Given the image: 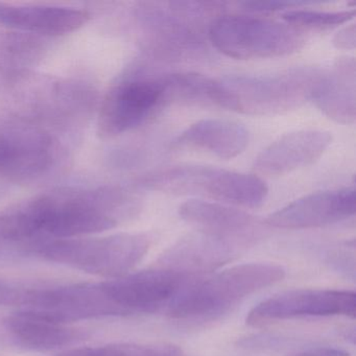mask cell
<instances>
[{
    "label": "cell",
    "instance_id": "24",
    "mask_svg": "<svg viewBox=\"0 0 356 356\" xmlns=\"http://www.w3.org/2000/svg\"><path fill=\"white\" fill-rule=\"evenodd\" d=\"M308 3H298V1H245L241 3V7L247 12L252 13H270V12L283 11V10L297 9Z\"/></svg>",
    "mask_w": 356,
    "mask_h": 356
},
{
    "label": "cell",
    "instance_id": "13",
    "mask_svg": "<svg viewBox=\"0 0 356 356\" xmlns=\"http://www.w3.org/2000/svg\"><path fill=\"white\" fill-rule=\"evenodd\" d=\"M55 156L53 139L36 130L0 131V176L28 181L42 176Z\"/></svg>",
    "mask_w": 356,
    "mask_h": 356
},
{
    "label": "cell",
    "instance_id": "7",
    "mask_svg": "<svg viewBox=\"0 0 356 356\" xmlns=\"http://www.w3.org/2000/svg\"><path fill=\"white\" fill-rule=\"evenodd\" d=\"M208 41L236 60L285 57L301 51L306 43L304 32L285 22L239 14H222L212 20Z\"/></svg>",
    "mask_w": 356,
    "mask_h": 356
},
{
    "label": "cell",
    "instance_id": "12",
    "mask_svg": "<svg viewBox=\"0 0 356 356\" xmlns=\"http://www.w3.org/2000/svg\"><path fill=\"white\" fill-rule=\"evenodd\" d=\"M353 187L318 191L296 200L266 218L274 228L310 229L337 224L355 214Z\"/></svg>",
    "mask_w": 356,
    "mask_h": 356
},
{
    "label": "cell",
    "instance_id": "5",
    "mask_svg": "<svg viewBox=\"0 0 356 356\" xmlns=\"http://www.w3.org/2000/svg\"><path fill=\"white\" fill-rule=\"evenodd\" d=\"M138 183L149 191L209 197L243 208L260 207L268 195V185L258 175L201 164L166 166L149 172Z\"/></svg>",
    "mask_w": 356,
    "mask_h": 356
},
{
    "label": "cell",
    "instance_id": "9",
    "mask_svg": "<svg viewBox=\"0 0 356 356\" xmlns=\"http://www.w3.org/2000/svg\"><path fill=\"white\" fill-rule=\"evenodd\" d=\"M19 312L58 324L120 316L102 283L26 289Z\"/></svg>",
    "mask_w": 356,
    "mask_h": 356
},
{
    "label": "cell",
    "instance_id": "4",
    "mask_svg": "<svg viewBox=\"0 0 356 356\" xmlns=\"http://www.w3.org/2000/svg\"><path fill=\"white\" fill-rule=\"evenodd\" d=\"M325 70L299 67L266 76L216 79L218 107L248 115L284 113L312 102Z\"/></svg>",
    "mask_w": 356,
    "mask_h": 356
},
{
    "label": "cell",
    "instance_id": "19",
    "mask_svg": "<svg viewBox=\"0 0 356 356\" xmlns=\"http://www.w3.org/2000/svg\"><path fill=\"white\" fill-rule=\"evenodd\" d=\"M312 102L330 120L351 124L356 118V64L352 57L337 58L316 88Z\"/></svg>",
    "mask_w": 356,
    "mask_h": 356
},
{
    "label": "cell",
    "instance_id": "21",
    "mask_svg": "<svg viewBox=\"0 0 356 356\" xmlns=\"http://www.w3.org/2000/svg\"><path fill=\"white\" fill-rule=\"evenodd\" d=\"M44 51L42 37L16 31L0 32V70L8 76L22 74L42 59Z\"/></svg>",
    "mask_w": 356,
    "mask_h": 356
},
{
    "label": "cell",
    "instance_id": "3",
    "mask_svg": "<svg viewBox=\"0 0 356 356\" xmlns=\"http://www.w3.org/2000/svg\"><path fill=\"white\" fill-rule=\"evenodd\" d=\"M284 277V268L270 262L239 264L206 278L193 277L170 302L168 314L174 320L214 318Z\"/></svg>",
    "mask_w": 356,
    "mask_h": 356
},
{
    "label": "cell",
    "instance_id": "23",
    "mask_svg": "<svg viewBox=\"0 0 356 356\" xmlns=\"http://www.w3.org/2000/svg\"><path fill=\"white\" fill-rule=\"evenodd\" d=\"M354 17L355 10L331 12L297 8L282 14V19L285 24L299 29L302 32L305 30H330L351 22Z\"/></svg>",
    "mask_w": 356,
    "mask_h": 356
},
{
    "label": "cell",
    "instance_id": "15",
    "mask_svg": "<svg viewBox=\"0 0 356 356\" xmlns=\"http://www.w3.org/2000/svg\"><path fill=\"white\" fill-rule=\"evenodd\" d=\"M179 216L197 231L214 235L235 245H245L259 234L255 216L222 204L191 199L181 204Z\"/></svg>",
    "mask_w": 356,
    "mask_h": 356
},
{
    "label": "cell",
    "instance_id": "6",
    "mask_svg": "<svg viewBox=\"0 0 356 356\" xmlns=\"http://www.w3.org/2000/svg\"><path fill=\"white\" fill-rule=\"evenodd\" d=\"M154 241L149 233L56 239L43 243L35 255L87 274L114 279L129 274L149 253Z\"/></svg>",
    "mask_w": 356,
    "mask_h": 356
},
{
    "label": "cell",
    "instance_id": "27",
    "mask_svg": "<svg viewBox=\"0 0 356 356\" xmlns=\"http://www.w3.org/2000/svg\"><path fill=\"white\" fill-rule=\"evenodd\" d=\"M291 356H350L349 352L339 348L318 347L306 350Z\"/></svg>",
    "mask_w": 356,
    "mask_h": 356
},
{
    "label": "cell",
    "instance_id": "2",
    "mask_svg": "<svg viewBox=\"0 0 356 356\" xmlns=\"http://www.w3.org/2000/svg\"><path fill=\"white\" fill-rule=\"evenodd\" d=\"M224 8L218 1L139 3L135 16L145 51L161 61L203 58L208 29Z\"/></svg>",
    "mask_w": 356,
    "mask_h": 356
},
{
    "label": "cell",
    "instance_id": "14",
    "mask_svg": "<svg viewBox=\"0 0 356 356\" xmlns=\"http://www.w3.org/2000/svg\"><path fill=\"white\" fill-rule=\"evenodd\" d=\"M332 143L327 131L300 130L283 135L266 147L254 161L255 172L277 177L305 168L320 159Z\"/></svg>",
    "mask_w": 356,
    "mask_h": 356
},
{
    "label": "cell",
    "instance_id": "1",
    "mask_svg": "<svg viewBox=\"0 0 356 356\" xmlns=\"http://www.w3.org/2000/svg\"><path fill=\"white\" fill-rule=\"evenodd\" d=\"M136 195L120 187L59 189L0 212V237L20 255H35L47 241L89 236L140 213Z\"/></svg>",
    "mask_w": 356,
    "mask_h": 356
},
{
    "label": "cell",
    "instance_id": "20",
    "mask_svg": "<svg viewBox=\"0 0 356 356\" xmlns=\"http://www.w3.org/2000/svg\"><path fill=\"white\" fill-rule=\"evenodd\" d=\"M3 325L18 345L33 351L61 349L74 345L86 337V333L79 329L22 312L6 318Z\"/></svg>",
    "mask_w": 356,
    "mask_h": 356
},
{
    "label": "cell",
    "instance_id": "22",
    "mask_svg": "<svg viewBox=\"0 0 356 356\" xmlns=\"http://www.w3.org/2000/svg\"><path fill=\"white\" fill-rule=\"evenodd\" d=\"M55 356H183L180 348L170 343H120L99 347L76 348Z\"/></svg>",
    "mask_w": 356,
    "mask_h": 356
},
{
    "label": "cell",
    "instance_id": "8",
    "mask_svg": "<svg viewBox=\"0 0 356 356\" xmlns=\"http://www.w3.org/2000/svg\"><path fill=\"white\" fill-rule=\"evenodd\" d=\"M166 106L163 74L139 72L107 93L97 118V133L103 138L120 136L143 126Z\"/></svg>",
    "mask_w": 356,
    "mask_h": 356
},
{
    "label": "cell",
    "instance_id": "10",
    "mask_svg": "<svg viewBox=\"0 0 356 356\" xmlns=\"http://www.w3.org/2000/svg\"><path fill=\"white\" fill-rule=\"evenodd\" d=\"M193 278V274L162 268L129 273L101 283L120 316H124L153 314L170 305Z\"/></svg>",
    "mask_w": 356,
    "mask_h": 356
},
{
    "label": "cell",
    "instance_id": "26",
    "mask_svg": "<svg viewBox=\"0 0 356 356\" xmlns=\"http://www.w3.org/2000/svg\"><path fill=\"white\" fill-rule=\"evenodd\" d=\"M356 44L355 24H352L341 29L333 37V45L339 49H354Z\"/></svg>",
    "mask_w": 356,
    "mask_h": 356
},
{
    "label": "cell",
    "instance_id": "25",
    "mask_svg": "<svg viewBox=\"0 0 356 356\" xmlns=\"http://www.w3.org/2000/svg\"><path fill=\"white\" fill-rule=\"evenodd\" d=\"M26 289H20L0 278V306H17L24 302Z\"/></svg>",
    "mask_w": 356,
    "mask_h": 356
},
{
    "label": "cell",
    "instance_id": "11",
    "mask_svg": "<svg viewBox=\"0 0 356 356\" xmlns=\"http://www.w3.org/2000/svg\"><path fill=\"white\" fill-rule=\"evenodd\" d=\"M356 295L343 289H293L260 302L248 314L250 326L308 316L355 318Z\"/></svg>",
    "mask_w": 356,
    "mask_h": 356
},
{
    "label": "cell",
    "instance_id": "18",
    "mask_svg": "<svg viewBox=\"0 0 356 356\" xmlns=\"http://www.w3.org/2000/svg\"><path fill=\"white\" fill-rule=\"evenodd\" d=\"M249 141V130L243 124L210 118L195 122L183 131L175 140L174 147L199 149L230 160L243 153Z\"/></svg>",
    "mask_w": 356,
    "mask_h": 356
},
{
    "label": "cell",
    "instance_id": "17",
    "mask_svg": "<svg viewBox=\"0 0 356 356\" xmlns=\"http://www.w3.org/2000/svg\"><path fill=\"white\" fill-rule=\"evenodd\" d=\"M238 245L220 237L197 231L185 235L168 248L161 257L163 268L195 274L216 270L231 261Z\"/></svg>",
    "mask_w": 356,
    "mask_h": 356
},
{
    "label": "cell",
    "instance_id": "16",
    "mask_svg": "<svg viewBox=\"0 0 356 356\" xmlns=\"http://www.w3.org/2000/svg\"><path fill=\"white\" fill-rule=\"evenodd\" d=\"M90 14L76 8L0 3V26L39 37L70 34L88 22Z\"/></svg>",
    "mask_w": 356,
    "mask_h": 356
}]
</instances>
